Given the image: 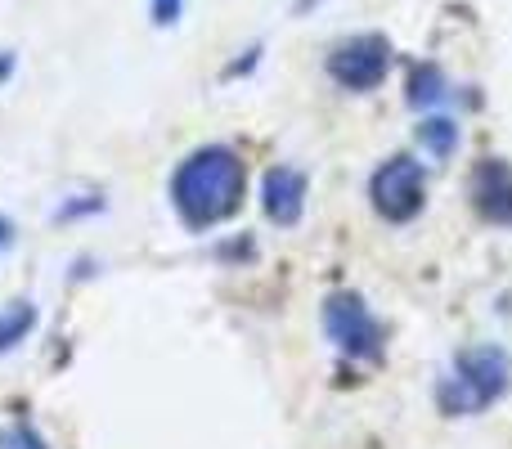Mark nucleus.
Masks as SVG:
<instances>
[{"instance_id":"f257e3e1","label":"nucleus","mask_w":512,"mask_h":449,"mask_svg":"<svg viewBox=\"0 0 512 449\" xmlns=\"http://www.w3.org/2000/svg\"><path fill=\"white\" fill-rule=\"evenodd\" d=\"M243 189H248V167L234 149L225 144H207L194 149L171 176V207L194 234L216 229L230 221L243 207Z\"/></svg>"},{"instance_id":"f03ea898","label":"nucleus","mask_w":512,"mask_h":449,"mask_svg":"<svg viewBox=\"0 0 512 449\" xmlns=\"http://www.w3.org/2000/svg\"><path fill=\"white\" fill-rule=\"evenodd\" d=\"M512 387V360L504 346H468L454 355V373L441 387V405L450 414H477V409L504 400Z\"/></svg>"},{"instance_id":"7ed1b4c3","label":"nucleus","mask_w":512,"mask_h":449,"mask_svg":"<svg viewBox=\"0 0 512 449\" xmlns=\"http://www.w3.org/2000/svg\"><path fill=\"white\" fill-rule=\"evenodd\" d=\"M369 198H373V212L391 225H409L427 203V176L414 158H387L369 180Z\"/></svg>"},{"instance_id":"20e7f679","label":"nucleus","mask_w":512,"mask_h":449,"mask_svg":"<svg viewBox=\"0 0 512 449\" xmlns=\"http://www.w3.org/2000/svg\"><path fill=\"white\" fill-rule=\"evenodd\" d=\"M324 328L337 351L351 360H382V324L364 306L360 292H333L324 301Z\"/></svg>"},{"instance_id":"39448f33","label":"nucleus","mask_w":512,"mask_h":449,"mask_svg":"<svg viewBox=\"0 0 512 449\" xmlns=\"http://www.w3.org/2000/svg\"><path fill=\"white\" fill-rule=\"evenodd\" d=\"M387 68H391V41L378 32H360L351 41L333 45V54H328V77L342 90H355V95L378 90L387 81Z\"/></svg>"},{"instance_id":"423d86ee","label":"nucleus","mask_w":512,"mask_h":449,"mask_svg":"<svg viewBox=\"0 0 512 449\" xmlns=\"http://www.w3.org/2000/svg\"><path fill=\"white\" fill-rule=\"evenodd\" d=\"M306 176L297 167H270L261 180V212L270 216L274 225L292 229L306 212Z\"/></svg>"},{"instance_id":"0eeeda50","label":"nucleus","mask_w":512,"mask_h":449,"mask_svg":"<svg viewBox=\"0 0 512 449\" xmlns=\"http://www.w3.org/2000/svg\"><path fill=\"white\" fill-rule=\"evenodd\" d=\"M472 203L486 221L512 225V167L508 162H481L472 176Z\"/></svg>"},{"instance_id":"6e6552de","label":"nucleus","mask_w":512,"mask_h":449,"mask_svg":"<svg viewBox=\"0 0 512 449\" xmlns=\"http://www.w3.org/2000/svg\"><path fill=\"white\" fill-rule=\"evenodd\" d=\"M36 328V306L32 301H9L0 310V355H9L14 346H23Z\"/></svg>"},{"instance_id":"1a4fd4ad","label":"nucleus","mask_w":512,"mask_h":449,"mask_svg":"<svg viewBox=\"0 0 512 449\" xmlns=\"http://www.w3.org/2000/svg\"><path fill=\"white\" fill-rule=\"evenodd\" d=\"M418 144H423L436 162H450L454 149H459V122H450V117H423V122H418Z\"/></svg>"},{"instance_id":"9d476101","label":"nucleus","mask_w":512,"mask_h":449,"mask_svg":"<svg viewBox=\"0 0 512 449\" xmlns=\"http://www.w3.org/2000/svg\"><path fill=\"white\" fill-rule=\"evenodd\" d=\"M409 99H414V104H423V108L441 104V99H445V81H441V72H436V68H418V72H414V81H409Z\"/></svg>"},{"instance_id":"9b49d317","label":"nucleus","mask_w":512,"mask_h":449,"mask_svg":"<svg viewBox=\"0 0 512 449\" xmlns=\"http://www.w3.org/2000/svg\"><path fill=\"white\" fill-rule=\"evenodd\" d=\"M0 449H50L45 436L27 423H14V427H0Z\"/></svg>"},{"instance_id":"f8f14e48","label":"nucleus","mask_w":512,"mask_h":449,"mask_svg":"<svg viewBox=\"0 0 512 449\" xmlns=\"http://www.w3.org/2000/svg\"><path fill=\"white\" fill-rule=\"evenodd\" d=\"M180 9H185V0H153V23L171 27L180 18Z\"/></svg>"},{"instance_id":"ddd939ff","label":"nucleus","mask_w":512,"mask_h":449,"mask_svg":"<svg viewBox=\"0 0 512 449\" xmlns=\"http://www.w3.org/2000/svg\"><path fill=\"white\" fill-rule=\"evenodd\" d=\"M9 243H14V221H9V216H0V252H5Z\"/></svg>"},{"instance_id":"4468645a","label":"nucleus","mask_w":512,"mask_h":449,"mask_svg":"<svg viewBox=\"0 0 512 449\" xmlns=\"http://www.w3.org/2000/svg\"><path fill=\"white\" fill-rule=\"evenodd\" d=\"M9 72H14V54H5V50H0V81H5Z\"/></svg>"}]
</instances>
